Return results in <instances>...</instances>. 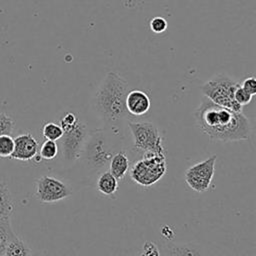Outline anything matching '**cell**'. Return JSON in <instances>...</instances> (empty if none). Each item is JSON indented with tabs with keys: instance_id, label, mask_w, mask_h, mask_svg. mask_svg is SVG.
Returning <instances> with one entry per match:
<instances>
[{
	"instance_id": "d4e9b609",
	"label": "cell",
	"mask_w": 256,
	"mask_h": 256,
	"mask_svg": "<svg viewBox=\"0 0 256 256\" xmlns=\"http://www.w3.org/2000/svg\"><path fill=\"white\" fill-rule=\"evenodd\" d=\"M77 121H78V119L75 116V114L72 112H68L60 120V126L63 131H66V130L70 129L71 127H73Z\"/></svg>"
},
{
	"instance_id": "d6986e66",
	"label": "cell",
	"mask_w": 256,
	"mask_h": 256,
	"mask_svg": "<svg viewBox=\"0 0 256 256\" xmlns=\"http://www.w3.org/2000/svg\"><path fill=\"white\" fill-rule=\"evenodd\" d=\"M40 157L45 160L54 159L58 154V145L56 141L52 140H45L39 150Z\"/></svg>"
},
{
	"instance_id": "4fadbf2b",
	"label": "cell",
	"mask_w": 256,
	"mask_h": 256,
	"mask_svg": "<svg viewBox=\"0 0 256 256\" xmlns=\"http://www.w3.org/2000/svg\"><path fill=\"white\" fill-rule=\"evenodd\" d=\"M97 189L106 196L113 195L118 189V180L109 172H103L97 179Z\"/></svg>"
},
{
	"instance_id": "9c48e42d",
	"label": "cell",
	"mask_w": 256,
	"mask_h": 256,
	"mask_svg": "<svg viewBox=\"0 0 256 256\" xmlns=\"http://www.w3.org/2000/svg\"><path fill=\"white\" fill-rule=\"evenodd\" d=\"M38 148L37 140L31 133L26 132L14 138V150L10 157L21 161H28L37 156Z\"/></svg>"
},
{
	"instance_id": "484cf974",
	"label": "cell",
	"mask_w": 256,
	"mask_h": 256,
	"mask_svg": "<svg viewBox=\"0 0 256 256\" xmlns=\"http://www.w3.org/2000/svg\"><path fill=\"white\" fill-rule=\"evenodd\" d=\"M240 86L250 95L254 96L256 94V78L254 76L245 78L243 82L240 84Z\"/></svg>"
},
{
	"instance_id": "5bb4252c",
	"label": "cell",
	"mask_w": 256,
	"mask_h": 256,
	"mask_svg": "<svg viewBox=\"0 0 256 256\" xmlns=\"http://www.w3.org/2000/svg\"><path fill=\"white\" fill-rule=\"evenodd\" d=\"M163 256H204L199 248L191 244H177L168 247Z\"/></svg>"
},
{
	"instance_id": "ac0fdd59",
	"label": "cell",
	"mask_w": 256,
	"mask_h": 256,
	"mask_svg": "<svg viewBox=\"0 0 256 256\" xmlns=\"http://www.w3.org/2000/svg\"><path fill=\"white\" fill-rule=\"evenodd\" d=\"M42 134L46 138V140L57 141L63 135V130L59 124L54 122L46 123L42 128Z\"/></svg>"
},
{
	"instance_id": "52a82bcc",
	"label": "cell",
	"mask_w": 256,
	"mask_h": 256,
	"mask_svg": "<svg viewBox=\"0 0 256 256\" xmlns=\"http://www.w3.org/2000/svg\"><path fill=\"white\" fill-rule=\"evenodd\" d=\"M71 189L61 180L52 176H41L35 183V197L41 203H56L68 198Z\"/></svg>"
},
{
	"instance_id": "277c9868",
	"label": "cell",
	"mask_w": 256,
	"mask_h": 256,
	"mask_svg": "<svg viewBox=\"0 0 256 256\" xmlns=\"http://www.w3.org/2000/svg\"><path fill=\"white\" fill-rule=\"evenodd\" d=\"M166 155L144 153L130 171L132 180L144 187H149L159 181L166 173Z\"/></svg>"
},
{
	"instance_id": "44dd1931",
	"label": "cell",
	"mask_w": 256,
	"mask_h": 256,
	"mask_svg": "<svg viewBox=\"0 0 256 256\" xmlns=\"http://www.w3.org/2000/svg\"><path fill=\"white\" fill-rule=\"evenodd\" d=\"M15 127V121L7 114L0 112V136L10 135Z\"/></svg>"
},
{
	"instance_id": "603a6c76",
	"label": "cell",
	"mask_w": 256,
	"mask_h": 256,
	"mask_svg": "<svg viewBox=\"0 0 256 256\" xmlns=\"http://www.w3.org/2000/svg\"><path fill=\"white\" fill-rule=\"evenodd\" d=\"M252 97L253 96L250 95L248 92H246L240 85L236 88V90L234 92V99H235V101L239 105H241L242 107L244 105L249 104L251 102V100H252Z\"/></svg>"
},
{
	"instance_id": "5b68a950",
	"label": "cell",
	"mask_w": 256,
	"mask_h": 256,
	"mask_svg": "<svg viewBox=\"0 0 256 256\" xmlns=\"http://www.w3.org/2000/svg\"><path fill=\"white\" fill-rule=\"evenodd\" d=\"M128 126L133 137V147L138 152L166 155L162 137L155 124L151 122H129Z\"/></svg>"
},
{
	"instance_id": "ba28073f",
	"label": "cell",
	"mask_w": 256,
	"mask_h": 256,
	"mask_svg": "<svg viewBox=\"0 0 256 256\" xmlns=\"http://www.w3.org/2000/svg\"><path fill=\"white\" fill-rule=\"evenodd\" d=\"M86 132L85 124L79 120L73 127L63 131V135L60 139H62L61 145L65 159L74 161L80 157L83 143L86 137Z\"/></svg>"
},
{
	"instance_id": "3957f363",
	"label": "cell",
	"mask_w": 256,
	"mask_h": 256,
	"mask_svg": "<svg viewBox=\"0 0 256 256\" xmlns=\"http://www.w3.org/2000/svg\"><path fill=\"white\" fill-rule=\"evenodd\" d=\"M239 85L240 83L221 73L206 81L202 85L201 91L213 103L234 112H242V106L234 99V92Z\"/></svg>"
},
{
	"instance_id": "7402d4cb",
	"label": "cell",
	"mask_w": 256,
	"mask_h": 256,
	"mask_svg": "<svg viewBox=\"0 0 256 256\" xmlns=\"http://www.w3.org/2000/svg\"><path fill=\"white\" fill-rule=\"evenodd\" d=\"M149 26L153 33L161 34L167 29V21L161 16H156L151 19Z\"/></svg>"
},
{
	"instance_id": "7a4b0ae2",
	"label": "cell",
	"mask_w": 256,
	"mask_h": 256,
	"mask_svg": "<svg viewBox=\"0 0 256 256\" xmlns=\"http://www.w3.org/2000/svg\"><path fill=\"white\" fill-rule=\"evenodd\" d=\"M128 82L117 72L106 74L94 96V107L99 118L106 124L116 125L129 115L126 109Z\"/></svg>"
},
{
	"instance_id": "8992f818",
	"label": "cell",
	"mask_w": 256,
	"mask_h": 256,
	"mask_svg": "<svg viewBox=\"0 0 256 256\" xmlns=\"http://www.w3.org/2000/svg\"><path fill=\"white\" fill-rule=\"evenodd\" d=\"M216 159V155H212L204 161L192 165L186 170L184 179L192 190L199 193L209 190L215 174Z\"/></svg>"
},
{
	"instance_id": "7c38bea8",
	"label": "cell",
	"mask_w": 256,
	"mask_h": 256,
	"mask_svg": "<svg viewBox=\"0 0 256 256\" xmlns=\"http://www.w3.org/2000/svg\"><path fill=\"white\" fill-rule=\"evenodd\" d=\"M14 211L11 192L4 181H0V219H10Z\"/></svg>"
},
{
	"instance_id": "2e32d148",
	"label": "cell",
	"mask_w": 256,
	"mask_h": 256,
	"mask_svg": "<svg viewBox=\"0 0 256 256\" xmlns=\"http://www.w3.org/2000/svg\"><path fill=\"white\" fill-rule=\"evenodd\" d=\"M99 140L100 141H98L97 143L93 142L90 147V158L95 165H98V164L102 165L110 157H112V154L107 149L103 148V143L101 139Z\"/></svg>"
},
{
	"instance_id": "30bf717a",
	"label": "cell",
	"mask_w": 256,
	"mask_h": 256,
	"mask_svg": "<svg viewBox=\"0 0 256 256\" xmlns=\"http://www.w3.org/2000/svg\"><path fill=\"white\" fill-rule=\"evenodd\" d=\"M125 104L129 115L142 116L149 111L151 101L144 91L130 90L127 93Z\"/></svg>"
},
{
	"instance_id": "ffe728a7",
	"label": "cell",
	"mask_w": 256,
	"mask_h": 256,
	"mask_svg": "<svg viewBox=\"0 0 256 256\" xmlns=\"http://www.w3.org/2000/svg\"><path fill=\"white\" fill-rule=\"evenodd\" d=\"M14 150V138L10 135L0 136V157H10Z\"/></svg>"
},
{
	"instance_id": "e0dca14e",
	"label": "cell",
	"mask_w": 256,
	"mask_h": 256,
	"mask_svg": "<svg viewBox=\"0 0 256 256\" xmlns=\"http://www.w3.org/2000/svg\"><path fill=\"white\" fill-rule=\"evenodd\" d=\"M3 256H31V250L21 239L16 237L8 244Z\"/></svg>"
},
{
	"instance_id": "8fae6325",
	"label": "cell",
	"mask_w": 256,
	"mask_h": 256,
	"mask_svg": "<svg viewBox=\"0 0 256 256\" xmlns=\"http://www.w3.org/2000/svg\"><path fill=\"white\" fill-rule=\"evenodd\" d=\"M128 170H129V159L124 151H119L111 157L109 172L117 180H123Z\"/></svg>"
},
{
	"instance_id": "6da1fadb",
	"label": "cell",
	"mask_w": 256,
	"mask_h": 256,
	"mask_svg": "<svg viewBox=\"0 0 256 256\" xmlns=\"http://www.w3.org/2000/svg\"><path fill=\"white\" fill-rule=\"evenodd\" d=\"M194 116L197 127L211 140L228 142L250 139V122L242 112L219 106L205 96Z\"/></svg>"
},
{
	"instance_id": "9a60e30c",
	"label": "cell",
	"mask_w": 256,
	"mask_h": 256,
	"mask_svg": "<svg viewBox=\"0 0 256 256\" xmlns=\"http://www.w3.org/2000/svg\"><path fill=\"white\" fill-rule=\"evenodd\" d=\"M16 237L10 219H0V256H3L8 244Z\"/></svg>"
},
{
	"instance_id": "cb8c5ba5",
	"label": "cell",
	"mask_w": 256,
	"mask_h": 256,
	"mask_svg": "<svg viewBox=\"0 0 256 256\" xmlns=\"http://www.w3.org/2000/svg\"><path fill=\"white\" fill-rule=\"evenodd\" d=\"M140 256H161L158 246L152 241H146L143 244Z\"/></svg>"
}]
</instances>
